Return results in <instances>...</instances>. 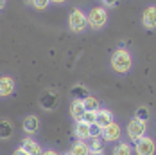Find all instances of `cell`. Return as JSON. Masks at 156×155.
Returning a JSON list of instances; mask_svg holds the SVG:
<instances>
[{
	"mask_svg": "<svg viewBox=\"0 0 156 155\" xmlns=\"http://www.w3.org/2000/svg\"><path fill=\"white\" fill-rule=\"evenodd\" d=\"M131 65H133V58H131L129 51H126V49H117V51L113 52V56H111V69H113L115 72L126 74V72H129Z\"/></svg>",
	"mask_w": 156,
	"mask_h": 155,
	"instance_id": "6da1fadb",
	"label": "cell"
},
{
	"mask_svg": "<svg viewBox=\"0 0 156 155\" xmlns=\"http://www.w3.org/2000/svg\"><path fill=\"white\" fill-rule=\"evenodd\" d=\"M86 20H88V25L97 31V29H102V27L106 25V22H108V13H106L104 7H94V9L88 13Z\"/></svg>",
	"mask_w": 156,
	"mask_h": 155,
	"instance_id": "7a4b0ae2",
	"label": "cell"
},
{
	"mask_svg": "<svg viewBox=\"0 0 156 155\" xmlns=\"http://www.w3.org/2000/svg\"><path fill=\"white\" fill-rule=\"evenodd\" d=\"M145 132H147V123L140 121V119H131L127 123V135L133 142H138L142 137H145Z\"/></svg>",
	"mask_w": 156,
	"mask_h": 155,
	"instance_id": "3957f363",
	"label": "cell"
},
{
	"mask_svg": "<svg viewBox=\"0 0 156 155\" xmlns=\"http://www.w3.org/2000/svg\"><path fill=\"white\" fill-rule=\"evenodd\" d=\"M88 25V20H86V15L81 11V9H74L70 16H68V27L72 32H83Z\"/></svg>",
	"mask_w": 156,
	"mask_h": 155,
	"instance_id": "277c9868",
	"label": "cell"
},
{
	"mask_svg": "<svg viewBox=\"0 0 156 155\" xmlns=\"http://www.w3.org/2000/svg\"><path fill=\"white\" fill-rule=\"evenodd\" d=\"M135 152L136 155H154L156 144L151 137H142L138 142H135Z\"/></svg>",
	"mask_w": 156,
	"mask_h": 155,
	"instance_id": "5b68a950",
	"label": "cell"
},
{
	"mask_svg": "<svg viewBox=\"0 0 156 155\" xmlns=\"http://www.w3.org/2000/svg\"><path fill=\"white\" fill-rule=\"evenodd\" d=\"M58 99H59V96L56 90H45L40 96V107L43 110H54L58 105Z\"/></svg>",
	"mask_w": 156,
	"mask_h": 155,
	"instance_id": "8992f818",
	"label": "cell"
},
{
	"mask_svg": "<svg viewBox=\"0 0 156 155\" xmlns=\"http://www.w3.org/2000/svg\"><path fill=\"white\" fill-rule=\"evenodd\" d=\"M142 24L145 29H156V6L145 7V11L142 13Z\"/></svg>",
	"mask_w": 156,
	"mask_h": 155,
	"instance_id": "52a82bcc",
	"label": "cell"
},
{
	"mask_svg": "<svg viewBox=\"0 0 156 155\" xmlns=\"http://www.w3.org/2000/svg\"><path fill=\"white\" fill-rule=\"evenodd\" d=\"M111 123H113V115H111V112L106 110V108H99L97 115H95V126L101 128V130H104V128H108Z\"/></svg>",
	"mask_w": 156,
	"mask_h": 155,
	"instance_id": "ba28073f",
	"label": "cell"
},
{
	"mask_svg": "<svg viewBox=\"0 0 156 155\" xmlns=\"http://www.w3.org/2000/svg\"><path fill=\"white\" fill-rule=\"evenodd\" d=\"M15 92V81L11 76H2L0 78V97H7Z\"/></svg>",
	"mask_w": 156,
	"mask_h": 155,
	"instance_id": "9c48e42d",
	"label": "cell"
},
{
	"mask_svg": "<svg viewBox=\"0 0 156 155\" xmlns=\"http://www.w3.org/2000/svg\"><path fill=\"white\" fill-rule=\"evenodd\" d=\"M102 134H104V139L108 141V142H113V141L120 139V135H122V130H120V126H119V124L113 121V123L109 124L108 128H104V130H102Z\"/></svg>",
	"mask_w": 156,
	"mask_h": 155,
	"instance_id": "30bf717a",
	"label": "cell"
},
{
	"mask_svg": "<svg viewBox=\"0 0 156 155\" xmlns=\"http://www.w3.org/2000/svg\"><path fill=\"white\" fill-rule=\"evenodd\" d=\"M22 148H23L29 155H41V148H40V144H38L34 139H31V137H27V139L22 141Z\"/></svg>",
	"mask_w": 156,
	"mask_h": 155,
	"instance_id": "8fae6325",
	"label": "cell"
},
{
	"mask_svg": "<svg viewBox=\"0 0 156 155\" xmlns=\"http://www.w3.org/2000/svg\"><path fill=\"white\" fill-rule=\"evenodd\" d=\"M38 128H40V119L36 115H27L23 119V132L34 134V132H38Z\"/></svg>",
	"mask_w": 156,
	"mask_h": 155,
	"instance_id": "7c38bea8",
	"label": "cell"
},
{
	"mask_svg": "<svg viewBox=\"0 0 156 155\" xmlns=\"http://www.w3.org/2000/svg\"><path fill=\"white\" fill-rule=\"evenodd\" d=\"M70 92H72V96H74V101H84V99L90 96L88 89H86L84 85H74Z\"/></svg>",
	"mask_w": 156,
	"mask_h": 155,
	"instance_id": "4fadbf2b",
	"label": "cell"
},
{
	"mask_svg": "<svg viewBox=\"0 0 156 155\" xmlns=\"http://www.w3.org/2000/svg\"><path fill=\"white\" fill-rule=\"evenodd\" d=\"M84 105H83V101H74V105H72V108H70V114H72V117L76 119V121H83V115H84Z\"/></svg>",
	"mask_w": 156,
	"mask_h": 155,
	"instance_id": "5bb4252c",
	"label": "cell"
},
{
	"mask_svg": "<svg viewBox=\"0 0 156 155\" xmlns=\"http://www.w3.org/2000/svg\"><path fill=\"white\" fill-rule=\"evenodd\" d=\"M13 135V124L7 119H0V139H9Z\"/></svg>",
	"mask_w": 156,
	"mask_h": 155,
	"instance_id": "9a60e30c",
	"label": "cell"
},
{
	"mask_svg": "<svg viewBox=\"0 0 156 155\" xmlns=\"http://www.w3.org/2000/svg\"><path fill=\"white\" fill-rule=\"evenodd\" d=\"M90 124H86L84 121H79L77 124H76V135H77L79 139H86V137H90Z\"/></svg>",
	"mask_w": 156,
	"mask_h": 155,
	"instance_id": "2e32d148",
	"label": "cell"
},
{
	"mask_svg": "<svg viewBox=\"0 0 156 155\" xmlns=\"http://www.w3.org/2000/svg\"><path fill=\"white\" fill-rule=\"evenodd\" d=\"M88 153H90V146L86 142H83V141L76 142L72 146V150H70V155H88Z\"/></svg>",
	"mask_w": 156,
	"mask_h": 155,
	"instance_id": "e0dca14e",
	"label": "cell"
},
{
	"mask_svg": "<svg viewBox=\"0 0 156 155\" xmlns=\"http://www.w3.org/2000/svg\"><path fill=\"white\" fill-rule=\"evenodd\" d=\"M83 105H84V110L86 112H99V101H97V97H94V96H88L83 101Z\"/></svg>",
	"mask_w": 156,
	"mask_h": 155,
	"instance_id": "ac0fdd59",
	"label": "cell"
},
{
	"mask_svg": "<svg viewBox=\"0 0 156 155\" xmlns=\"http://www.w3.org/2000/svg\"><path fill=\"white\" fill-rule=\"evenodd\" d=\"M113 155H133V150H131V146H129V144L120 142V144H117V146H115Z\"/></svg>",
	"mask_w": 156,
	"mask_h": 155,
	"instance_id": "d6986e66",
	"label": "cell"
},
{
	"mask_svg": "<svg viewBox=\"0 0 156 155\" xmlns=\"http://www.w3.org/2000/svg\"><path fill=\"white\" fill-rule=\"evenodd\" d=\"M135 117H136V119H140V121H145V123H147V119H149V108H147V107H138L136 114H135Z\"/></svg>",
	"mask_w": 156,
	"mask_h": 155,
	"instance_id": "ffe728a7",
	"label": "cell"
},
{
	"mask_svg": "<svg viewBox=\"0 0 156 155\" xmlns=\"http://www.w3.org/2000/svg\"><path fill=\"white\" fill-rule=\"evenodd\" d=\"M95 115H97V112H84V115H83V121L86 124H95Z\"/></svg>",
	"mask_w": 156,
	"mask_h": 155,
	"instance_id": "44dd1931",
	"label": "cell"
},
{
	"mask_svg": "<svg viewBox=\"0 0 156 155\" xmlns=\"http://www.w3.org/2000/svg\"><path fill=\"white\" fill-rule=\"evenodd\" d=\"M48 4H50V0H34V4H32V6H34L36 9H45Z\"/></svg>",
	"mask_w": 156,
	"mask_h": 155,
	"instance_id": "7402d4cb",
	"label": "cell"
},
{
	"mask_svg": "<svg viewBox=\"0 0 156 155\" xmlns=\"http://www.w3.org/2000/svg\"><path fill=\"white\" fill-rule=\"evenodd\" d=\"M90 152H102V148H101V141L97 139V137H94V141H92Z\"/></svg>",
	"mask_w": 156,
	"mask_h": 155,
	"instance_id": "603a6c76",
	"label": "cell"
},
{
	"mask_svg": "<svg viewBox=\"0 0 156 155\" xmlns=\"http://www.w3.org/2000/svg\"><path fill=\"white\" fill-rule=\"evenodd\" d=\"M104 4H106V7H117L119 0H104Z\"/></svg>",
	"mask_w": 156,
	"mask_h": 155,
	"instance_id": "cb8c5ba5",
	"label": "cell"
},
{
	"mask_svg": "<svg viewBox=\"0 0 156 155\" xmlns=\"http://www.w3.org/2000/svg\"><path fill=\"white\" fill-rule=\"evenodd\" d=\"M13 155H29V153H27L23 148H18V150H15V152H13Z\"/></svg>",
	"mask_w": 156,
	"mask_h": 155,
	"instance_id": "d4e9b609",
	"label": "cell"
},
{
	"mask_svg": "<svg viewBox=\"0 0 156 155\" xmlns=\"http://www.w3.org/2000/svg\"><path fill=\"white\" fill-rule=\"evenodd\" d=\"M41 155H59V153L54 152V150H47V152H41Z\"/></svg>",
	"mask_w": 156,
	"mask_h": 155,
	"instance_id": "484cf974",
	"label": "cell"
},
{
	"mask_svg": "<svg viewBox=\"0 0 156 155\" xmlns=\"http://www.w3.org/2000/svg\"><path fill=\"white\" fill-rule=\"evenodd\" d=\"M5 7V0H0V9H4Z\"/></svg>",
	"mask_w": 156,
	"mask_h": 155,
	"instance_id": "4316f807",
	"label": "cell"
},
{
	"mask_svg": "<svg viewBox=\"0 0 156 155\" xmlns=\"http://www.w3.org/2000/svg\"><path fill=\"white\" fill-rule=\"evenodd\" d=\"M88 155H102V152H90Z\"/></svg>",
	"mask_w": 156,
	"mask_h": 155,
	"instance_id": "83f0119b",
	"label": "cell"
},
{
	"mask_svg": "<svg viewBox=\"0 0 156 155\" xmlns=\"http://www.w3.org/2000/svg\"><path fill=\"white\" fill-rule=\"evenodd\" d=\"M52 2H56V4H63V2H66V0H52Z\"/></svg>",
	"mask_w": 156,
	"mask_h": 155,
	"instance_id": "f1b7e54d",
	"label": "cell"
},
{
	"mask_svg": "<svg viewBox=\"0 0 156 155\" xmlns=\"http://www.w3.org/2000/svg\"><path fill=\"white\" fill-rule=\"evenodd\" d=\"M25 4H34V0H23Z\"/></svg>",
	"mask_w": 156,
	"mask_h": 155,
	"instance_id": "f546056e",
	"label": "cell"
}]
</instances>
